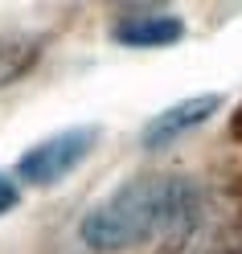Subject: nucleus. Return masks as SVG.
Listing matches in <instances>:
<instances>
[{"label": "nucleus", "mask_w": 242, "mask_h": 254, "mask_svg": "<svg viewBox=\"0 0 242 254\" xmlns=\"http://www.w3.org/2000/svg\"><path fill=\"white\" fill-rule=\"evenodd\" d=\"M197 209H201V189L193 181L176 177V172H140L94 205L82 217L78 234L90 250L115 254L160 234L176 238Z\"/></svg>", "instance_id": "nucleus-1"}, {"label": "nucleus", "mask_w": 242, "mask_h": 254, "mask_svg": "<svg viewBox=\"0 0 242 254\" xmlns=\"http://www.w3.org/2000/svg\"><path fill=\"white\" fill-rule=\"evenodd\" d=\"M94 139H99V127H90V123L62 127V131L45 135L41 144H33L17 160V177L25 185H33V189H50V185H58L62 177H70V172L86 160Z\"/></svg>", "instance_id": "nucleus-2"}, {"label": "nucleus", "mask_w": 242, "mask_h": 254, "mask_svg": "<svg viewBox=\"0 0 242 254\" xmlns=\"http://www.w3.org/2000/svg\"><path fill=\"white\" fill-rule=\"evenodd\" d=\"M111 37L119 45H132V50H160V45H172L185 37V21L172 17V12H156V8H132L123 17H115Z\"/></svg>", "instance_id": "nucleus-3"}, {"label": "nucleus", "mask_w": 242, "mask_h": 254, "mask_svg": "<svg viewBox=\"0 0 242 254\" xmlns=\"http://www.w3.org/2000/svg\"><path fill=\"white\" fill-rule=\"evenodd\" d=\"M218 107H222V94H189V99L164 107L156 119H148V127H144V135H140L144 148H164L172 139H181L185 131L201 127Z\"/></svg>", "instance_id": "nucleus-4"}, {"label": "nucleus", "mask_w": 242, "mask_h": 254, "mask_svg": "<svg viewBox=\"0 0 242 254\" xmlns=\"http://www.w3.org/2000/svg\"><path fill=\"white\" fill-rule=\"evenodd\" d=\"M33 58H37V45L33 41H21V37L0 41V86L12 82L17 74H25L29 66H33Z\"/></svg>", "instance_id": "nucleus-5"}, {"label": "nucleus", "mask_w": 242, "mask_h": 254, "mask_svg": "<svg viewBox=\"0 0 242 254\" xmlns=\"http://www.w3.org/2000/svg\"><path fill=\"white\" fill-rule=\"evenodd\" d=\"M17 201H21V193H17V185H12L8 177H0V217H4L8 209H17Z\"/></svg>", "instance_id": "nucleus-6"}, {"label": "nucleus", "mask_w": 242, "mask_h": 254, "mask_svg": "<svg viewBox=\"0 0 242 254\" xmlns=\"http://www.w3.org/2000/svg\"><path fill=\"white\" fill-rule=\"evenodd\" d=\"M234 135H242V111L234 115Z\"/></svg>", "instance_id": "nucleus-7"}]
</instances>
